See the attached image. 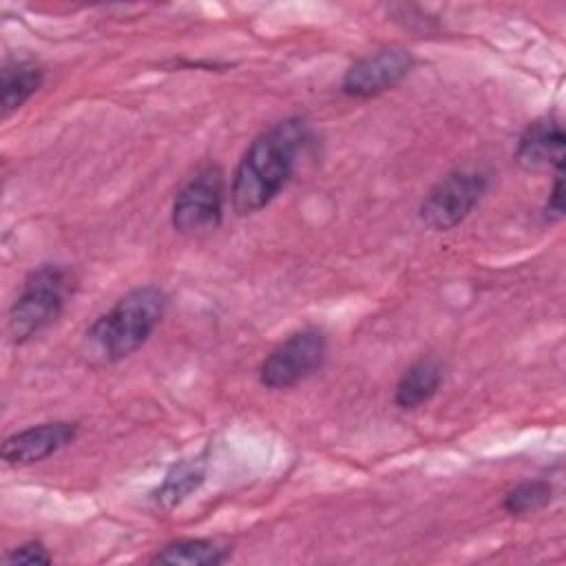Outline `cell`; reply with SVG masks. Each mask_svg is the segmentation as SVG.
I'll return each mask as SVG.
<instances>
[{"mask_svg": "<svg viewBox=\"0 0 566 566\" xmlns=\"http://www.w3.org/2000/svg\"><path fill=\"white\" fill-rule=\"evenodd\" d=\"M416 66V57L405 46H385L358 57L340 77V93L354 99L378 97L398 86Z\"/></svg>", "mask_w": 566, "mask_h": 566, "instance_id": "obj_7", "label": "cell"}, {"mask_svg": "<svg viewBox=\"0 0 566 566\" xmlns=\"http://www.w3.org/2000/svg\"><path fill=\"white\" fill-rule=\"evenodd\" d=\"M166 307L168 296L159 285L133 287L91 323L86 338L106 363H119L146 345Z\"/></svg>", "mask_w": 566, "mask_h": 566, "instance_id": "obj_2", "label": "cell"}, {"mask_svg": "<svg viewBox=\"0 0 566 566\" xmlns=\"http://www.w3.org/2000/svg\"><path fill=\"white\" fill-rule=\"evenodd\" d=\"M444 380L442 363L436 356H420L400 376L394 389V402L402 411H413L429 402Z\"/></svg>", "mask_w": 566, "mask_h": 566, "instance_id": "obj_11", "label": "cell"}, {"mask_svg": "<svg viewBox=\"0 0 566 566\" xmlns=\"http://www.w3.org/2000/svg\"><path fill=\"white\" fill-rule=\"evenodd\" d=\"M542 219L548 226L559 223L564 219V170L553 172V186L542 208Z\"/></svg>", "mask_w": 566, "mask_h": 566, "instance_id": "obj_16", "label": "cell"}, {"mask_svg": "<svg viewBox=\"0 0 566 566\" xmlns=\"http://www.w3.org/2000/svg\"><path fill=\"white\" fill-rule=\"evenodd\" d=\"M44 66L33 57H7L0 71V115L7 119L42 86Z\"/></svg>", "mask_w": 566, "mask_h": 566, "instance_id": "obj_10", "label": "cell"}, {"mask_svg": "<svg viewBox=\"0 0 566 566\" xmlns=\"http://www.w3.org/2000/svg\"><path fill=\"white\" fill-rule=\"evenodd\" d=\"M489 190V175L480 168L462 166L440 177L418 206V219L431 232L458 228Z\"/></svg>", "mask_w": 566, "mask_h": 566, "instance_id": "obj_4", "label": "cell"}, {"mask_svg": "<svg viewBox=\"0 0 566 566\" xmlns=\"http://www.w3.org/2000/svg\"><path fill=\"white\" fill-rule=\"evenodd\" d=\"M4 564L9 566H15V564H51V553L49 548L40 542V539H29V542H22L20 546L11 548L4 557H2Z\"/></svg>", "mask_w": 566, "mask_h": 566, "instance_id": "obj_15", "label": "cell"}, {"mask_svg": "<svg viewBox=\"0 0 566 566\" xmlns=\"http://www.w3.org/2000/svg\"><path fill=\"white\" fill-rule=\"evenodd\" d=\"M553 500V484L548 480H522L502 497V509L509 515H528L542 511Z\"/></svg>", "mask_w": 566, "mask_h": 566, "instance_id": "obj_14", "label": "cell"}, {"mask_svg": "<svg viewBox=\"0 0 566 566\" xmlns=\"http://www.w3.org/2000/svg\"><path fill=\"white\" fill-rule=\"evenodd\" d=\"M513 159L526 172L564 170L566 135L562 119L555 113H546L528 122L517 137Z\"/></svg>", "mask_w": 566, "mask_h": 566, "instance_id": "obj_8", "label": "cell"}, {"mask_svg": "<svg viewBox=\"0 0 566 566\" xmlns=\"http://www.w3.org/2000/svg\"><path fill=\"white\" fill-rule=\"evenodd\" d=\"M80 424L71 420H51L27 427L4 438L0 455L7 467H29L46 460L60 449L75 442Z\"/></svg>", "mask_w": 566, "mask_h": 566, "instance_id": "obj_9", "label": "cell"}, {"mask_svg": "<svg viewBox=\"0 0 566 566\" xmlns=\"http://www.w3.org/2000/svg\"><path fill=\"white\" fill-rule=\"evenodd\" d=\"M226 175L214 161H208L190 175L172 199L170 223L179 234L214 230L223 219Z\"/></svg>", "mask_w": 566, "mask_h": 566, "instance_id": "obj_6", "label": "cell"}, {"mask_svg": "<svg viewBox=\"0 0 566 566\" xmlns=\"http://www.w3.org/2000/svg\"><path fill=\"white\" fill-rule=\"evenodd\" d=\"M230 559V548L203 537H186L168 542L148 562L168 566H219Z\"/></svg>", "mask_w": 566, "mask_h": 566, "instance_id": "obj_13", "label": "cell"}, {"mask_svg": "<svg viewBox=\"0 0 566 566\" xmlns=\"http://www.w3.org/2000/svg\"><path fill=\"white\" fill-rule=\"evenodd\" d=\"M327 358V334L321 327H303L283 338L259 365V382L283 391L314 376Z\"/></svg>", "mask_w": 566, "mask_h": 566, "instance_id": "obj_5", "label": "cell"}, {"mask_svg": "<svg viewBox=\"0 0 566 566\" xmlns=\"http://www.w3.org/2000/svg\"><path fill=\"white\" fill-rule=\"evenodd\" d=\"M312 130L303 117H285L261 130L241 155L232 181L230 203L239 217L270 206L292 181Z\"/></svg>", "mask_w": 566, "mask_h": 566, "instance_id": "obj_1", "label": "cell"}, {"mask_svg": "<svg viewBox=\"0 0 566 566\" xmlns=\"http://www.w3.org/2000/svg\"><path fill=\"white\" fill-rule=\"evenodd\" d=\"M206 473H208L206 455L175 462L166 471L161 484L150 493V502L161 511H172L203 484Z\"/></svg>", "mask_w": 566, "mask_h": 566, "instance_id": "obj_12", "label": "cell"}, {"mask_svg": "<svg viewBox=\"0 0 566 566\" xmlns=\"http://www.w3.org/2000/svg\"><path fill=\"white\" fill-rule=\"evenodd\" d=\"M73 290L71 270L60 263H42L31 270L9 307L7 336L13 345H24L64 312L66 298Z\"/></svg>", "mask_w": 566, "mask_h": 566, "instance_id": "obj_3", "label": "cell"}]
</instances>
